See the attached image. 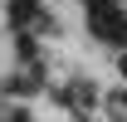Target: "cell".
<instances>
[{
	"mask_svg": "<svg viewBox=\"0 0 127 122\" xmlns=\"http://www.w3.org/2000/svg\"><path fill=\"white\" fill-rule=\"evenodd\" d=\"M88 30L98 39H108L112 49H127V15L112 0H88Z\"/></svg>",
	"mask_w": 127,
	"mask_h": 122,
	"instance_id": "1",
	"label": "cell"
},
{
	"mask_svg": "<svg viewBox=\"0 0 127 122\" xmlns=\"http://www.w3.org/2000/svg\"><path fill=\"white\" fill-rule=\"evenodd\" d=\"M30 20H39V0H10V25L25 30Z\"/></svg>",
	"mask_w": 127,
	"mask_h": 122,
	"instance_id": "2",
	"label": "cell"
},
{
	"mask_svg": "<svg viewBox=\"0 0 127 122\" xmlns=\"http://www.w3.org/2000/svg\"><path fill=\"white\" fill-rule=\"evenodd\" d=\"M117 68H122V73H127V54H117Z\"/></svg>",
	"mask_w": 127,
	"mask_h": 122,
	"instance_id": "3",
	"label": "cell"
},
{
	"mask_svg": "<svg viewBox=\"0 0 127 122\" xmlns=\"http://www.w3.org/2000/svg\"><path fill=\"white\" fill-rule=\"evenodd\" d=\"M15 122H30V117H15Z\"/></svg>",
	"mask_w": 127,
	"mask_h": 122,
	"instance_id": "4",
	"label": "cell"
}]
</instances>
